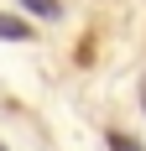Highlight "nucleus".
<instances>
[{"label":"nucleus","mask_w":146,"mask_h":151,"mask_svg":"<svg viewBox=\"0 0 146 151\" xmlns=\"http://www.w3.org/2000/svg\"><path fill=\"white\" fill-rule=\"evenodd\" d=\"M0 151H5V146H0Z\"/></svg>","instance_id":"39448f33"},{"label":"nucleus","mask_w":146,"mask_h":151,"mask_svg":"<svg viewBox=\"0 0 146 151\" xmlns=\"http://www.w3.org/2000/svg\"><path fill=\"white\" fill-rule=\"evenodd\" d=\"M141 99H146V83H141Z\"/></svg>","instance_id":"20e7f679"},{"label":"nucleus","mask_w":146,"mask_h":151,"mask_svg":"<svg viewBox=\"0 0 146 151\" xmlns=\"http://www.w3.org/2000/svg\"><path fill=\"white\" fill-rule=\"evenodd\" d=\"M110 151H141V141H131L125 130H110Z\"/></svg>","instance_id":"7ed1b4c3"},{"label":"nucleus","mask_w":146,"mask_h":151,"mask_svg":"<svg viewBox=\"0 0 146 151\" xmlns=\"http://www.w3.org/2000/svg\"><path fill=\"white\" fill-rule=\"evenodd\" d=\"M16 5H21V11H31V16H42V21H52V16L63 11L58 0H16Z\"/></svg>","instance_id":"f03ea898"},{"label":"nucleus","mask_w":146,"mask_h":151,"mask_svg":"<svg viewBox=\"0 0 146 151\" xmlns=\"http://www.w3.org/2000/svg\"><path fill=\"white\" fill-rule=\"evenodd\" d=\"M0 42H31V26L21 21V16H5V11H0Z\"/></svg>","instance_id":"f257e3e1"}]
</instances>
